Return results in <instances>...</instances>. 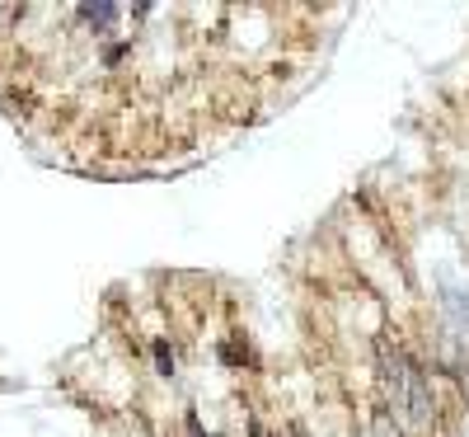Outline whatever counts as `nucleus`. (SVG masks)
<instances>
[{
    "mask_svg": "<svg viewBox=\"0 0 469 437\" xmlns=\"http://www.w3.org/2000/svg\"><path fill=\"white\" fill-rule=\"evenodd\" d=\"M380 352V376H385V395H390V405L409 418V428H427L432 418V391H427V376L423 367H413L399 348L390 344H376Z\"/></svg>",
    "mask_w": 469,
    "mask_h": 437,
    "instance_id": "f257e3e1",
    "label": "nucleus"
},
{
    "mask_svg": "<svg viewBox=\"0 0 469 437\" xmlns=\"http://www.w3.org/2000/svg\"><path fill=\"white\" fill-rule=\"evenodd\" d=\"M371 437H399L394 409H376V414H371Z\"/></svg>",
    "mask_w": 469,
    "mask_h": 437,
    "instance_id": "f03ea898",
    "label": "nucleus"
},
{
    "mask_svg": "<svg viewBox=\"0 0 469 437\" xmlns=\"http://www.w3.org/2000/svg\"><path fill=\"white\" fill-rule=\"evenodd\" d=\"M80 14H85L90 24L104 28V24H113V20H117V5H108V0H104V5H80Z\"/></svg>",
    "mask_w": 469,
    "mask_h": 437,
    "instance_id": "7ed1b4c3",
    "label": "nucleus"
},
{
    "mask_svg": "<svg viewBox=\"0 0 469 437\" xmlns=\"http://www.w3.org/2000/svg\"><path fill=\"white\" fill-rule=\"evenodd\" d=\"M155 362H160V372H164V376L174 372V358H170V348H164V344H155Z\"/></svg>",
    "mask_w": 469,
    "mask_h": 437,
    "instance_id": "20e7f679",
    "label": "nucleus"
}]
</instances>
